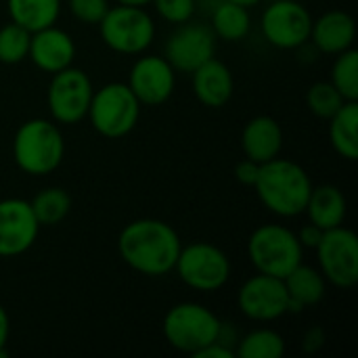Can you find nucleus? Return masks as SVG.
<instances>
[{"instance_id":"f257e3e1","label":"nucleus","mask_w":358,"mask_h":358,"mask_svg":"<svg viewBox=\"0 0 358 358\" xmlns=\"http://www.w3.org/2000/svg\"><path fill=\"white\" fill-rule=\"evenodd\" d=\"M182 241L172 224L159 218L128 222L117 237L120 258L145 277H164L174 271Z\"/></svg>"},{"instance_id":"f03ea898","label":"nucleus","mask_w":358,"mask_h":358,"mask_svg":"<svg viewBox=\"0 0 358 358\" xmlns=\"http://www.w3.org/2000/svg\"><path fill=\"white\" fill-rule=\"evenodd\" d=\"M254 191L271 214L279 218H294L304 214L313 191V180L300 164L275 157L260 164Z\"/></svg>"},{"instance_id":"7ed1b4c3","label":"nucleus","mask_w":358,"mask_h":358,"mask_svg":"<svg viewBox=\"0 0 358 358\" xmlns=\"http://www.w3.org/2000/svg\"><path fill=\"white\" fill-rule=\"evenodd\" d=\"M65 157L63 132L52 120L34 117L23 122L13 136V159L23 174L46 176Z\"/></svg>"},{"instance_id":"20e7f679","label":"nucleus","mask_w":358,"mask_h":358,"mask_svg":"<svg viewBox=\"0 0 358 358\" xmlns=\"http://www.w3.org/2000/svg\"><path fill=\"white\" fill-rule=\"evenodd\" d=\"M304 256L298 235L283 224H262L248 239V258L256 273L285 279Z\"/></svg>"},{"instance_id":"39448f33","label":"nucleus","mask_w":358,"mask_h":358,"mask_svg":"<svg viewBox=\"0 0 358 358\" xmlns=\"http://www.w3.org/2000/svg\"><path fill=\"white\" fill-rule=\"evenodd\" d=\"M220 327L222 321L208 306L197 302H180L166 313L162 331L174 350L195 357L199 350L218 340Z\"/></svg>"},{"instance_id":"423d86ee","label":"nucleus","mask_w":358,"mask_h":358,"mask_svg":"<svg viewBox=\"0 0 358 358\" xmlns=\"http://www.w3.org/2000/svg\"><path fill=\"white\" fill-rule=\"evenodd\" d=\"M141 103L124 82H109L92 92L86 117L92 128L105 138H124L141 117Z\"/></svg>"},{"instance_id":"0eeeda50","label":"nucleus","mask_w":358,"mask_h":358,"mask_svg":"<svg viewBox=\"0 0 358 358\" xmlns=\"http://www.w3.org/2000/svg\"><path fill=\"white\" fill-rule=\"evenodd\" d=\"M101 40L120 55H141L155 40V21L145 6H109L99 23Z\"/></svg>"},{"instance_id":"6e6552de","label":"nucleus","mask_w":358,"mask_h":358,"mask_svg":"<svg viewBox=\"0 0 358 358\" xmlns=\"http://www.w3.org/2000/svg\"><path fill=\"white\" fill-rule=\"evenodd\" d=\"M174 271L187 287L212 294L229 283L233 266L224 250L208 241H195L180 248Z\"/></svg>"},{"instance_id":"1a4fd4ad","label":"nucleus","mask_w":358,"mask_h":358,"mask_svg":"<svg viewBox=\"0 0 358 358\" xmlns=\"http://www.w3.org/2000/svg\"><path fill=\"white\" fill-rule=\"evenodd\" d=\"M92 92L94 86L84 69L69 65L52 73L46 90V105L52 122L63 126L80 124L88 113Z\"/></svg>"},{"instance_id":"9d476101","label":"nucleus","mask_w":358,"mask_h":358,"mask_svg":"<svg viewBox=\"0 0 358 358\" xmlns=\"http://www.w3.org/2000/svg\"><path fill=\"white\" fill-rule=\"evenodd\" d=\"M319 271L327 283L338 289H352L358 283V237L355 231L342 227L323 233L315 248Z\"/></svg>"},{"instance_id":"9b49d317","label":"nucleus","mask_w":358,"mask_h":358,"mask_svg":"<svg viewBox=\"0 0 358 358\" xmlns=\"http://www.w3.org/2000/svg\"><path fill=\"white\" fill-rule=\"evenodd\" d=\"M260 29L271 46L294 50L310 40L313 15L298 0H275L264 8Z\"/></svg>"},{"instance_id":"f8f14e48","label":"nucleus","mask_w":358,"mask_h":358,"mask_svg":"<svg viewBox=\"0 0 358 358\" xmlns=\"http://www.w3.org/2000/svg\"><path fill=\"white\" fill-rule=\"evenodd\" d=\"M216 36L210 25L193 23L191 19L178 23L164 46L166 61L180 73H193L199 65L216 55Z\"/></svg>"},{"instance_id":"ddd939ff","label":"nucleus","mask_w":358,"mask_h":358,"mask_svg":"<svg viewBox=\"0 0 358 358\" xmlns=\"http://www.w3.org/2000/svg\"><path fill=\"white\" fill-rule=\"evenodd\" d=\"M237 306L250 319L258 323H271L287 315V292L279 277L254 275L237 292Z\"/></svg>"},{"instance_id":"4468645a","label":"nucleus","mask_w":358,"mask_h":358,"mask_svg":"<svg viewBox=\"0 0 358 358\" xmlns=\"http://www.w3.org/2000/svg\"><path fill=\"white\" fill-rule=\"evenodd\" d=\"M126 84L141 105L159 107L174 94L176 71L166 57L145 55L134 61Z\"/></svg>"},{"instance_id":"2eb2a0df","label":"nucleus","mask_w":358,"mask_h":358,"mask_svg":"<svg viewBox=\"0 0 358 358\" xmlns=\"http://www.w3.org/2000/svg\"><path fill=\"white\" fill-rule=\"evenodd\" d=\"M40 224L29 201L19 197L0 199V258L25 254L38 239Z\"/></svg>"},{"instance_id":"dca6fc26","label":"nucleus","mask_w":358,"mask_h":358,"mask_svg":"<svg viewBox=\"0 0 358 358\" xmlns=\"http://www.w3.org/2000/svg\"><path fill=\"white\" fill-rule=\"evenodd\" d=\"M27 59L40 71H46L52 76V73L73 65L76 42L65 29H61L57 25L42 27L38 31H31Z\"/></svg>"},{"instance_id":"f3484780","label":"nucleus","mask_w":358,"mask_h":358,"mask_svg":"<svg viewBox=\"0 0 358 358\" xmlns=\"http://www.w3.org/2000/svg\"><path fill=\"white\" fill-rule=\"evenodd\" d=\"M191 80H193L195 99L203 107H210V109L224 107L235 92V80H233L229 65H224L216 57H212L203 65H199L191 73Z\"/></svg>"},{"instance_id":"a211bd4d","label":"nucleus","mask_w":358,"mask_h":358,"mask_svg":"<svg viewBox=\"0 0 358 358\" xmlns=\"http://www.w3.org/2000/svg\"><path fill=\"white\" fill-rule=\"evenodd\" d=\"M241 149L243 155L256 164H266L279 157L283 149V128L271 115L252 117L241 130Z\"/></svg>"},{"instance_id":"6ab92c4d","label":"nucleus","mask_w":358,"mask_h":358,"mask_svg":"<svg viewBox=\"0 0 358 358\" xmlns=\"http://www.w3.org/2000/svg\"><path fill=\"white\" fill-rule=\"evenodd\" d=\"M357 38L355 17L346 10H327L319 19H313L310 40L325 55H338L352 48Z\"/></svg>"},{"instance_id":"aec40b11","label":"nucleus","mask_w":358,"mask_h":358,"mask_svg":"<svg viewBox=\"0 0 358 358\" xmlns=\"http://www.w3.org/2000/svg\"><path fill=\"white\" fill-rule=\"evenodd\" d=\"M283 283L287 292V313H302L313 308L321 304L327 294V281L321 271L302 262L283 279Z\"/></svg>"},{"instance_id":"412c9836","label":"nucleus","mask_w":358,"mask_h":358,"mask_svg":"<svg viewBox=\"0 0 358 358\" xmlns=\"http://www.w3.org/2000/svg\"><path fill=\"white\" fill-rule=\"evenodd\" d=\"M304 214H308V220L323 231L342 227L348 214V201L344 191L336 185H313Z\"/></svg>"},{"instance_id":"4be33fe9","label":"nucleus","mask_w":358,"mask_h":358,"mask_svg":"<svg viewBox=\"0 0 358 358\" xmlns=\"http://www.w3.org/2000/svg\"><path fill=\"white\" fill-rule=\"evenodd\" d=\"M329 141L336 153L348 162L358 159V101H346L329 117Z\"/></svg>"},{"instance_id":"5701e85b","label":"nucleus","mask_w":358,"mask_h":358,"mask_svg":"<svg viewBox=\"0 0 358 358\" xmlns=\"http://www.w3.org/2000/svg\"><path fill=\"white\" fill-rule=\"evenodd\" d=\"M6 10L13 23L27 31L55 25L61 15V0H6Z\"/></svg>"},{"instance_id":"b1692460","label":"nucleus","mask_w":358,"mask_h":358,"mask_svg":"<svg viewBox=\"0 0 358 358\" xmlns=\"http://www.w3.org/2000/svg\"><path fill=\"white\" fill-rule=\"evenodd\" d=\"M210 27L216 38H220L224 42H239L250 34V27H252L250 8H245L237 2L224 0L214 8Z\"/></svg>"},{"instance_id":"393cba45","label":"nucleus","mask_w":358,"mask_h":358,"mask_svg":"<svg viewBox=\"0 0 358 358\" xmlns=\"http://www.w3.org/2000/svg\"><path fill=\"white\" fill-rule=\"evenodd\" d=\"M71 195L61 187H46L29 201L40 227H55L63 222L71 210Z\"/></svg>"},{"instance_id":"a878e982","label":"nucleus","mask_w":358,"mask_h":358,"mask_svg":"<svg viewBox=\"0 0 358 358\" xmlns=\"http://www.w3.org/2000/svg\"><path fill=\"white\" fill-rule=\"evenodd\" d=\"M285 355V340L279 331L260 327L245 334L235 348L239 358H281Z\"/></svg>"},{"instance_id":"bb28decb","label":"nucleus","mask_w":358,"mask_h":358,"mask_svg":"<svg viewBox=\"0 0 358 358\" xmlns=\"http://www.w3.org/2000/svg\"><path fill=\"white\" fill-rule=\"evenodd\" d=\"M344 101H358V52L355 48L336 55L329 80Z\"/></svg>"},{"instance_id":"cd10ccee","label":"nucleus","mask_w":358,"mask_h":358,"mask_svg":"<svg viewBox=\"0 0 358 358\" xmlns=\"http://www.w3.org/2000/svg\"><path fill=\"white\" fill-rule=\"evenodd\" d=\"M29 38L31 31L17 23H6L0 27V63L4 65H17L23 59H27L29 50Z\"/></svg>"},{"instance_id":"c85d7f7f","label":"nucleus","mask_w":358,"mask_h":358,"mask_svg":"<svg viewBox=\"0 0 358 358\" xmlns=\"http://www.w3.org/2000/svg\"><path fill=\"white\" fill-rule=\"evenodd\" d=\"M344 103H346L344 96L338 92V88L331 82H315L306 92L308 109L321 120H329Z\"/></svg>"},{"instance_id":"c756f323","label":"nucleus","mask_w":358,"mask_h":358,"mask_svg":"<svg viewBox=\"0 0 358 358\" xmlns=\"http://www.w3.org/2000/svg\"><path fill=\"white\" fill-rule=\"evenodd\" d=\"M71 17L84 25H99L109 10V0H67Z\"/></svg>"},{"instance_id":"7c9ffc66","label":"nucleus","mask_w":358,"mask_h":358,"mask_svg":"<svg viewBox=\"0 0 358 358\" xmlns=\"http://www.w3.org/2000/svg\"><path fill=\"white\" fill-rule=\"evenodd\" d=\"M151 4L157 15L172 25L185 23L195 15V0H153Z\"/></svg>"},{"instance_id":"2f4dec72","label":"nucleus","mask_w":358,"mask_h":358,"mask_svg":"<svg viewBox=\"0 0 358 358\" xmlns=\"http://www.w3.org/2000/svg\"><path fill=\"white\" fill-rule=\"evenodd\" d=\"M258 172H260V164H256L254 159L245 157L241 159L237 166H235V178L237 182L245 185V187H254L256 178H258Z\"/></svg>"},{"instance_id":"473e14b6","label":"nucleus","mask_w":358,"mask_h":358,"mask_svg":"<svg viewBox=\"0 0 358 358\" xmlns=\"http://www.w3.org/2000/svg\"><path fill=\"white\" fill-rule=\"evenodd\" d=\"M323 229H319L317 224H313V222H308L306 227H302V231L300 233H296L298 235V241H300V245L304 248V250H315L317 245H319V241H321V237H323Z\"/></svg>"},{"instance_id":"72a5a7b5","label":"nucleus","mask_w":358,"mask_h":358,"mask_svg":"<svg viewBox=\"0 0 358 358\" xmlns=\"http://www.w3.org/2000/svg\"><path fill=\"white\" fill-rule=\"evenodd\" d=\"M197 358H235V348H231L229 344H224V342H220V340H216V342H212L210 346H206L203 350H199Z\"/></svg>"},{"instance_id":"f704fd0d","label":"nucleus","mask_w":358,"mask_h":358,"mask_svg":"<svg viewBox=\"0 0 358 358\" xmlns=\"http://www.w3.org/2000/svg\"><path fill=\"white\" fill-rule=\"evenodd\" d=\"M323 344H325V331L321 327H313L310 331H306L302 348L304 352H317L319 348H323Z\"/></svg>"},{"instance_id":"c9c22d12","label":"nucleus","mask_w":358,"mask_h":358,"mask_svg":"<svg viewBox=\"0 0 358 358\" xmlns=\"http://www.w3.org/2000/svg\"><path fill=\"white\" fill-rule=\"evenodd\" d=\"M8 338H10V319H8L6 308L0 304V358L8 357V350H6Z\"/></svg>"},{"instance_id":"e433bc0d","label":"nucleus","mask_w":358,"mask_h":358,"mask_svg":"<svg viewBox=\"0 0 358 358\" xmlns=\"http://www.w3.org/2000/svg\"><path fill=\"white\" fill-rule=\"evenodd\" d=\"M153 0H117V4H128V6H147Z\"/></svg>"},{"instance_id":"4c0bfd02","label":"nucleus","mask_w":358,"mask_h":358,"mask_svg":"<svg viewBox=\"0 0 358 358\" xmlns=\"http://www.w3.org/2000/svg\"><path fill=\"white\" fill-rule=\"evenodd\" d=\"M231 2H237V4H241V6H245V8H252V6L260 4L262 0H231Z\"/></svg>"}]
</instances>
